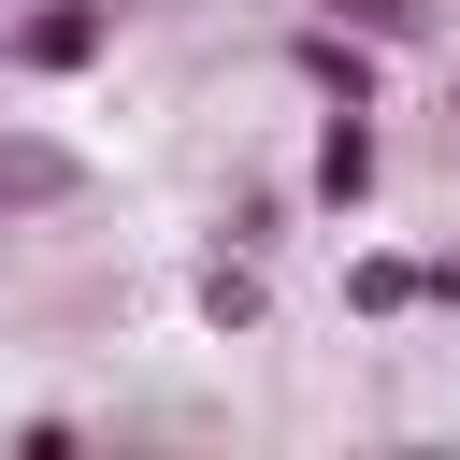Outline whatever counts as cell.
I'll return each instance as SVG.
<instances>
[{
  "instance_id": "1",
  "label": "cell",
  "mask_w": 460,
  "mask_h": 460,
  "mask_svg": "<svg viewBox=\"0 0 460 460\" xmlns=\"http://www.w3.org/2000/svg\"><path fill=\"white\" fill-rule=\"evenodd\" d=\"M115 58V0H14L0 14V72L14 86H86Z\"/></svg>"
},
{
  "instance_id": "2",
  "label": "cell",
  "mask_w": 460,
  "mask_h": 460,
  "mask_svg": "<svg viewBox=\"0 0 460 460\" xmlns=\"http://www.w3.org/2000/svg\"><path fill=\"white\" fill-rule=\"evenodd\" d=\"M374 187H388V129H374L359 101H316V144H302V201H316L331 230H359V216H374Z\"/></svg>"
},
{
  "instance_id": "3",
  "label": "cell",
  "mask_w": 460,
  "mask_h": 460,
  "mask_svg": "<svg viewBox=\"0 0 460 460\" xmlns=\"http://www.w3.org/2000/svg\"><path fill=\"white\" fill-rule=\"evenodd\" d=\"M273 58H288V86H302V101H359V115L388 101V43H359L345 14H302Z\"/></svg>"
},
{
  "instance_id": "4",
  "label": "cell",
  "mask_w": 460,
  "mask_h": 460,
  "mask_svg": "<svg viewBox=\"0 0 460 460\" xmlns=\"http://www.w3.org/2000/svg\"><path fill=\"white\" fill-rule=\"evenodd\" d=\"M187 316H201L216 345H259V331H273V273H259V244H216V259L187 273Z\"/></svg>"
},
{
  "instance_id": "5",
  "label": "cell",
  "mask_w": 460,
  "mask_h": 460,
  "mask_svg": "<svg viewBox=\"0 0 460 460\" xmlns=\"http://www.w3.org/2000/svg\"><path fill=\"white\" fill-rule=\"evenodd\" d=\"M58 201H86V144H58V129H0V216H58Z\"/></svg>"
},
{
  "instance_id": "6",
  "label": "cell",
  "mask_w": 460,
  "mask_h": 460,
  "mask_svg": "<svg viewBox=\"0 0 460 460\" xmlns=\"http://www.w3.org/2000/svg\"><path fill=\"white\" fill-rule=\"evenodd\" d=\"M345 316L402 331V316H417V244H359V259H345Z\"/></svg>"
},
{
  "instance_id": "7",
  "label": "cell",
  "mask_w": 460,
  "mask_h": 460,
  "mask_svg": "<svg viewBox=\"0 0 460 460\" xmlns=\"http://www.w3.org/2000/svg\"><path fill=\"white\" fill-rule=\"evenodd\" d=\"M316 14H345V29H359V43H388V58H402V43H431V0H316Z\"/></svg>"
},
{
  "instance_id": "8",
  "label": "cell",
  "mask_w": 460,
  "mask_h": 460,
  "mask_svg": "<svg viewBox=\"0 0 460 460\" xmlns=\"http://www.w3.org/2000/svg\"><path fill=\"white\" fill-rule=\"evenodd\" d=\"M417 316H460V244H446V259H417Z\"/></svg>"
},
{
  "instance_id": "9",
  "label": "cell",
  "mask_w": 460,
  "mask_h": 460,
  "mask_svg": "<svg viewBox=\"0 0 460 460\" xmlns=\"http://www.w3.org/2000/svg\"><path fill=\"white\" fill-rule=\"evenodd\" d=\"M446 115H460V101H446Z\"/></svg>"
}]
</instances>
